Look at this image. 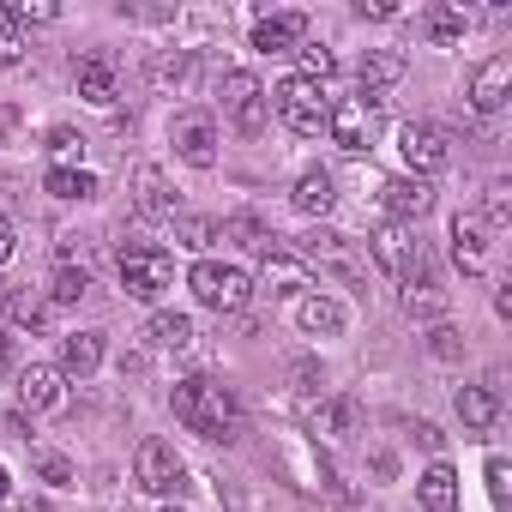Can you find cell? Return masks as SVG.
I'll use <instances>...</instances> for the list:
<instances>
[{"label":"cell","instance_id":"cell-30","mask_svg":"<svg viewBox=\"0 0 512 512\" xmlns=\"http://www.w3.org/2000/svg\"><path fill=\"white\" fill-rule=\"evenodd\" d=\"M151 73H157V85H163V91H181V85L193 79V49H169V55H157V67H151Z\"/></svg>","mask_w":512,"mask_h":512},{"label":"cell","instance_id":"cell-47","mask_svg":"<svg viewBox=\"0 0 512 512\" xmlns=\"http://www.w3.org/2000/svg\"><path fill=\"white\" fill-rule=\"evenodd\" d=\"M157 512H181V506H157Z\"/></svg>","mask_w":512,"mask_h":512},{"label":"cell","instance_id":"cell-6","mask_svg":"<svg viewBox=\"0 0 512 512\" xmlns=\"http://www.w3.org/2000/svg\"><path fill=\"white\" fill-rule=\"evenodd\" d=\"M296 260H314V266H326V272H338V278H362V260H356V247L338 235V229H308V235H296Z\"/></svg>","mask_w":512,"mask_h":512},{"label":"cell","instance_id":"cell-17","mask_svg":"<svg viewBox=\"0 0 512 512\" xmlns=\"http://www.w3.org/2000/svg\"><path fill=\"white\" fill-rule=\"evenodd\" d=\"M133 205H139V217H175V193H169V181H163L157 163L133 169Z\"/></svg>","mask_w":512,"mask_h":512},{"label":"cell","instance_id":"cell-27","mask_svg":"<svg viewBox=\"0 0 512 512\" xmlns=\"http://www.w3.org/2000/svg\"><path fill=\"white\" fill-rule=\"evenodd\" d=\"M55 199H97V175L91 169H49V181H43Z\"/></svg>","mask_w":512,"mask_h":512},{"label":"cell","instance_id":"cell-10","mask_svg":"<svg viewBox=\"0 0 512 512\" xmlns=\"http://www.w3.org/2000/svg\"><path fill=\"white\" fill-rule=\"evenodd\" d=\"M169 145H175V157H181V163L211 169V163H217V127H211V115H175Z\"/></svg>","mask_w":512,"mask_h":512},{"label":"cell","instance_id":"cell-24","mask_svg":"<svg viewBox=\"0 0 512 512\" xmlns=\"http://www.w3.org/2000/svg\"><path fill=\"white\" fill-rule=\"evenodd\" d=\"M296 320H302V332H314V338H338V332H344V308H338L332 296H302Z\"/></svg>","mask_w":512,"mask_h":512},{"label":"cell","instance_id":"cell-5","mask_svg":"<svg viewBox=\"0 0 512 512\" xmlns=\"http://www.w3.org/2000/svg\"><path fill=\"white\" fill-rule=\"evenodd\" d=\"M223 115H229V127H235L241 139H260V133L272 127V97H266V85L253 79V73H229V79H223Z\"/></svg>","mask_w":512,"mask_h":512},{"label":"cell","instance_id":"cell-15","mask_svg":"<svg viewBox=\"0 0 512 512\" xmlns=\"http://www.w3.org/2000/svg\"><path fill=\"white\" fill-rule=\"evenodd\" d=\"M302 37H308V13H272V19L253 25V49H260V55L302 49Z\"/></svg>","mask_w":512,"mask_h":512},{"label":"cell","instance_id":"cell-25","mask_svg":"<svg viewBox=\"0 0 512 512\" xmlns=\"http://www.w3.org/2000/svg\"><path fill=\"white\" fill-rule=\"evenodd\" d=\"M157 350H187L193 344V320L187 314H151V332H145Z\"/></svg>","mask_w":512,"mask_h":512},{"label":"cell","instance_id":"cell-7","mask_svg":"<svg viewBox=\"0 0 512 512\" xmlns=\"http://www.w3.org/2000/svg\"><path fill=\"white\" fill-rule=\"evenodd\" d=\"M398 151H404V163H410V175L416 181H428V175H440L446 169V133L440 127H428V121H404L398 127Z\"/></svg>","mask_w":512,"mask_h":512},{"label":"cell","instance_id":"cell-16","mask_svg":"<svg viewBox=\"0 0 512 512\" xmlns=\"http://www.w3.org/2000/svg\"><path fill=\"white\" fill-rule=\"evenodd\" d=\"M73 79H79V97L97 103V109H109V103L121 97V79H115V61H109V55H85Z\"/></svg>","mask_w":512,"mask_h":512},{"label":"cell","instance_id":"cell-1","mask_svg":"<svg viewBox=\"0 0 512 512\" xmlns=\"http://www.w3.org/2000/svg\"><path fill=\"white\" fill-rule=\"evenodd\" d=\"M169 404H175V422H181L187 434H199V440H223V446L241 440V398H235L223 380H211V374L175 380Z\"/></svg>","mask_w":512,"mask_h":512},{"label":"cell","instance_id":"cell-38","mask_svg":"<svg viewBox=\"0 0 512 512\" xmlns=\"http://www.w3.org/2000/svg\"><path fill=\"white\" fill-rule=\"evenodd\" d=\"M488 494H494V506H506V494H512V464L506 458H488Z\"/></svg>","mask_w":512,"mask_h":512},{"label":"cell","instance_id":"cell-32","mask_svg":"<svg viewBox=\"0 0 512 512\" xmlns=\"http://www.w3.org/2000/svg\"><path fill=\"white\" fill-rule=\"evenodd\" d=\"M49 157H55V169H73V163L85 157V133H73V127H55V133H49Z\"/></svg>","mask_w":512,"mask_h":512},{"label":"cell","instance_id":"cell-28","mask_svg":"<svg viewBox=\"0 0 512 512\" xmlns=\"http://www.w3.org/2000/svg\"><path fill=\"white\" fill-rule=\"evenodd\" d=\"M464 31H470L464 7H434V13H428V43H440V49H446V43H458Z\"/></svg>","mask_w":512,"mask_h":512},{"label":"cell","instance_id":"cell-31","mask_svg":"<svg viewBox=\"0 0 512 512\" xmlns=\"http://www.w3.org/2000/svg\"><path fill=\"white\" fill-rule=\"evenodd\" d=\"M0 19H7L13 31H19V25H55L61 7H49V0H13V7H0Z\"/></svg>","mask_w":512,"mask_h":512},{"label":"cell","instance_id":"cell-14","mask_svg":"<svg viewBox=\"0 0 512 512\" xmlns=\"http://www.w3.org/2000/svg\"><path fill=\"white\" fill-rule=\"evenodd\" d=\"M356 79H362V103H368V109H380V103H386L380 91L404 79V55H392V49H368V55H362V67H356Z\"/></svg>","mask_w":512,"mask_h":512},{"label":"cell","instance_id":"cell-44","mask_svg":"<svg viewBox=\"0 0 512 512\" xmlns=\"http://www.w3.org/2000/svg\"><path fill=\"white\" fill-rule=\"evenodd\" d=\"M13 512H49V500L43 494H25V500H13Z\"/></svg>","mask_w":512,"mask_h":512},{"label":"cell","instance_id":"cell-26","mask_svg":"<svg viewBox=\"0 0 512 512\" xmlns=\"http://www.w3.org/2000/svg\"><path fill=\"white\" fill-rule=\"evenodd\" d=\"M458 416H464V428H488V422L500 416V398H494L488 386H464V392H458Z\"/></svg>","mask_w":512,"mask_h":512},{"label":"cell","instance_id":"cell-13","mask_svg":"<svg viewBox=\"0 0 512 512\" xmlns=\"http://www.w3.org/2000/svg\"><path fill=\"white\" fill-rule=\"evenodd\" d=\"M61 398H67V374H61V368H49V362H31V368L19 374V404H25L31 416H43V410H61Z\"/></svg>","mask_w":512,"mask_h":512},{"label":"cell","instance_id":"cell-9","mask_svg":"<svg viewBox=\"0 0 512 512\" xmlns=\"http://www.w3.org/2000/svg\"><path fill=\"white\" fill-rule=\"evenodd\" d=\"M368 127H374V109L362 103V97H338L332 103V115H326V139L338 145V151H368Z\"/></svg>","mask_w":512,"mask_h":512},{"label":"cell","instance_id":"cell-45","mask_svg":"<svg viewBox=\"0 0 512 512\" xmlns=\"http://www.w3.org/2000/svg\"><path fill=\"white\" fill-rule=\"evenodd\" d=\"M13 374V344H7V332H0V380Z\"/></svg>","mask_w":512,"mask_h":512},{"label":"cell","instance_id":"cell-21","mask_svg":"<svg viewBox=\"0 0 512 512\" xmlns=\"http://www.w3.org/2000/svg\"><path fill=\"white\" fill-rule=\"evenodd\" d=\"M416 500H422V512H452V506H458V476H452V464H428V470L416 476Z\"/></svg>","mask_w":512,"mask_h":512},{"label":"cell","instance_id":"cell-2","mask_svg":"<svg viewBox=\"0 0 512 512\" xmlns=\"http://www.w3.org/2000/svg\"><path fill=\"white\" fill-rule=\"evenodd\" d=\"M115 272H121V290L133 296V302H157L169 284H175V260L157 247V241H121V260H115Z\"/></svg>","mask_w":512,"mask_h":512},{"label":"cell","instance_id":"cell-23","mask_svg":"<svg viewBox=\"0 0 512 512\" xmlns=\"http://www.w3.org/2000/svg\"><path fill=\"white\" fill-rule=\"evenodd\" d=\"M290 199H296L302 217H326L338 193H332V175H326V169H308V175H296V193H290Z\"/></svg>","mask_w":512,"mask_h":512},{"label":"cell","instance_id":"cell-34","mask_svg":"<svg viewBox=\"0 0 512 512\" xmlns=\"http://www.w3.org/2000/svg\"><path fill=\"white\" fill-rule=\"evenodd\" d=\"M7 314H13V326H43V302L37 296H25V290H7Z\"/></svg>","mask_w":512,"mask_h":512},{"label":"cell","instance_id":"cell-33","mask_svg":"<svg viewBox=\"0 0 512 512\" xmlns=\"http://www.w3.org/2000/svg\"><path fill=\"white\" fill-rule=\"evenodd\" d=\"M91 296V272L85 266H61L55 272V302H85Z\"/></svg>","mask_w":512,"mask_h":512},{"label":"cell","instance_id":"cell-36","mask_svg":"<svg viewBox=\"0 0 512 512\" xmlns=\"http://www.w3.org/2000/svg\"><path fill=\"white\" fill-rule=\"evenodd\" d=\"M37 476H43L49 488H73V464H67L61 452H43V458H37Z\"/></svg>","mask_w":512,"mask_h":512},{"label":"cell","instance_id":"cell-42","mask_svg":"<svg viewBox=\"0 0 512 512\" xmlns=\"http://www.w3.org/2000/svg\"><path fill=\"white\" fill-rule=\"evenodd\" d=\"M13 247H19V235H13V223H7V211H0V266L13 260Z\"/></svg>","mask_w":512,"mask_h":512},{"label":"cell","instance_id":"cell-41","mask_svg":"<svg viewBox=\"0 0 512 512\" xmlns=\"http://www.w3.org/2000/svg\"><path fill=\"white\" fill-rule=\"evenodd\" d=\"M362 19H398V0H356Z\"/></svg>","mask_w":512,"mask_h":512},{"label":"cell","instance_id":"cell-19","mask_svg":"<svg viewBox=\"0 0 512 512\" xmlns=\"http://www.w3.org/2000/svg\"><path fill=\"white\" fill-rule=\"evenodd\" d=\"M452 260H458L464 272H482V260H488L482 217H470V211H458V217H452Z\"/></svg>","mask_w":512,"mask_h":512},{"label":"cell","instance_id":"cell-43","mask_svg":"<svg viewBox=\"0 0 512 512\" xmlns=\"http://www.w3.org/2000/svg\"><path fill=\"white\" fill-rule=\"evenodd\" d=\"M416 440H422V446L434 452V446H440V428H434V422H416Z\"/></svg>","mask_w":512,"mask_h":512},{"label":"cell","instance_id":"cell-22","mask_svg":"<svg viewBox=\"0 0 512 512\" xmlns=\"http://www.w3.org/2000/svg\"><path fill=\"white\" fill-rule=\"evenodd\" d=\"M266 284H272L278 296H302V290H314V284H308V266L296 260V253H284V247L266 253Z\"/></svg>","mask_w":512,"mask_h":512},{"label":"cell","instance_id":"cell-37","mask_svg":"<svg viewBox=\"0 0 512 512\" xmlns=\"http://www.w3.org/2000/svg\"><path fill=\"white\" fill-rule=\"evenodd\" d=\"M428 350H434L440 362H458V356H464V338H458L452 326H434V332H428Z\"/></svg>","mask_w":512,"mask_h":512},{"label":"cell","instance_id":"cell-8","mask_svg":"<svg viewBox=\"0 0 512 512\" xmlns=\"http://www.w3.org/2000/svg\"><path fill=\"white\" fill-rule=\"evenodd\" d=\"M133 476H139V488H145V494H181L187 464L175 458V446H169V440H145V446H139V458H133Z\"/></svg>","mask_w":512,"mask_h":512},{"label":"cell","instance_id":"cell-3","mask_svg":"<svg viewBox=\"0 0 512 512\" xmlns=\"http://www.w3.org/2000/svg\"><path fill=\"white\" fill-rule=\"evenodd\" d=\"M272 109H278V121H284L290 133L320 139V133H326V115H332V97H326L314 79H284V85L272 91Z\"/></svg>","mask_w":512,"mask_h":512},{"label":"cell","instance_id":"cell-18","mask_svg":"<svg viewBox=\"0 0 512 512\" xmlns=\"http://www.w3.org/2000/svg\"><path fill=\"white\" fill-rule=\"evenodd\" d=\"M97 368H103V332H73V338H61V374L91 380Z\"/></svg>","mask_w":512,"mask_h":512},{"label":"cell","instance_id":"cell-39","mask_svg":"<svg viewBox=\"0 0 512 512\" xmlns=\"http://www.w3.org/2000/svg\"><path fill=\"white\" fill-rule=\"evenodd\" d=\"M488 217H494V223L512 217V181H494V187H488Z\"/></svg>","mask_w":512,"mask_h":512},{"label":"cell","instance_id":"cell-4","mask_svg":"<svg viewBox=\"0 0 512 512\" xmlns=\"http://www.w3.org/2000/svg\"><path fill=\"white\" fill-rule=\"evenodd\" d=\"M187 290H193L211 314H241V308L253 302V278H247L241 266H217V260H199V266L187 272Z\"/></svg>","mask_w":512,"mask_h":512},{"label":"cell","instance_id":"cell-46","mask_svg":"<svg viewBox=\"0 0 512 512\" xmlns=\"http://www.w3.org/2000/svg\"><path fill=\"white\" fill-rule=\"evenodd\" d=\"M7 494H13V476H7V470H0V500H7Z\"/></svg>","mask_w":512,"mask_h":512},{"label":"cell","instance_id":"cell-40","mask_svg":"<svg viewBox=\"0 0 512 512\" xmlns=\"http://www.w3.org/2000/svg\"><path fill=\"white\" fill-rule=\"evenodd\" d=\"M19 55H25V37H19V31H13L7 19H0V67H13Z\"/></svg>","mask_w":512,"mask_h":512},{"label":"cell","instance_id":"cell-11","mask_svg":"<svg viewBox=\"0 0 512 512\" xmlns=\"http://www.w3.org/2000/svg\"><path fill=\"white\" fill-rule=\"evenodd\" d=\"M506 97H512V55H494L470 79V109L476 115H494V109H506Z\"/></svg>","mask_w":512,"mask_h":512},{"label":"cell","instance_id":"cell-29","mask_svg":"<svg viewBox=\"0 0 512 512\" xmlns=\"http://www.w3.org/2000/svg\"><path fill=\"white\" fill-rule=\"evenodd\" d=\"M296 61H302V73H296V79H314V85H326V79L338 73V55H332L326 43H302V49H296Z\"/></svg>","mask_w":512,"mask_h":512},{"label":"cell","instance_id":"cell-35","mask_svg":"<svg viewBox=\"0 0 512 512\" xmlns=\"http://www.w3.org/2000/svg\"><path fill=\"white\" fill-rule=\"evenodd\" d=\"M175 235H181V247H211L217 223L211 217H175Z\"/></svg>","mask_w":512,"mask_h":512},{"label":"cell","instance_id":"cell-12","mask_svg":"<svg viewBox=\"0 0 512 512\" xmlns=\"http://www.w3.org/2000/svg\"><path fill=\"white\" fill-rule=\"evenodd\" d=\"M380 205H386V217H392V223H416V217H428V211H434V187H428V181H416V175H398V181H386V187H380Z\"/></svg>","mask_w":512,"mask_h":512},{"label":"cell","instance_id":"cell-20","mask_svg":"<svg viewBox=\"0 0 512 512\" xmlns=\"http://www.w3.org/2000/svg\"><path fill=\"white\" fill-rule=\"evenodd\" d=\"M368 253H374V266H380V272L404 278V272H410V253H416V247L404 241V229H398V223H386V229H374V235H368Z\"/></svg>","mask_w":512,"mask_h":512}]
</instances>
